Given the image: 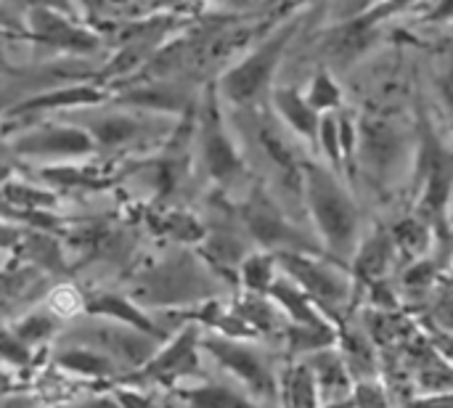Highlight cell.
<instances>
[{
    "label": "cell",
    "mask_w": 453,
    "mask_h": 408,
    "mask_svg": "<svg viewBox=\"0 0 453 408\" xmlns=\"http://www.w3.org/2000/svg\"><path fill=\"white\" fill-rule=\"evenodd\" d=\"M61 343H82V345L98 348L106 356H111L122 366V372H127V369L141 372L165 345V343H159L143 332H135L130 327H122L114 321L106 324V319H96V324L90 329L77 327V329L61 335Z\"/></svg>",
    "instance_id": "cell-8"
},
{
    "label": "cell",
    "mask_w": 453,
    "mask_h": 408,
    "mask_svg": "<svg viewBox=\"0 0 453 408\" xmlns=\"http://www.w3.org/2000/svg\"><path fill=\"white\" fill-rule=\"evenodd\" d=\"M3 361L8 372H27L35 361V350L24 345L8 327L3 332Z\"/></svg>",
    "instance_id": "cell-42"
},
{
    "label": "cell",
    "mask_w": 453,
    "mask_h": 408,
    "mask_svg": "<svg viewBox=\"0 0 453 408\" xmlns=\"http://www.w3.org/2000/svg\"><path fill=\"white\" fill-rule=\"evenodd\" d=\"M284 3H292V0H284Z\"/></svg>",
    "instance_id": "cell-51"
},
{
    "label": "cell",
    "mask_w": 453,
    "mask_h": 408,
    "mask_svg": "<svg viewBox=\"0 0 453 408\" xmlns=\"http://www.w3.org/2000/svg\"><path fill=\"white\" fill-rule=\"evenodd\" d=\"M178 319H183L186 324H196L202 327L204 332L210 335H220V337H231V340H247V343H255L260 335L236 313L234 303L226 305L220 300H204V303H196L191 308H180L175 311Z\"/></svg>",
    "instance_id": "cell-16"
},
{
    "label": "cell",
    "mask_w": 453,
    "mask_h": 408,
    "mask_svg": "<svg viewBox=\"0 0 453 408\" xmlns=\"http://www.w3.org/2000/svg\"><path fill=\"white\" fill-rule=\"evenodd\" d=\"M374 40V16L364 13L358 19H353L350 24H345L342 29H337L329 40V53L342 61L350 64L356 61Z\"/></svg>",
    "instance_id": "cell-30"
},
{
    "label": "cell",
    "mask_w": 453,
    "mask_h": 408,
    "mask_svg": "<svg viewBox=\"0 0 453 408\" xmlns=\"http://www.w3.org/2000/svg\"><path fill=\"white\" fill-rule=\"evenodd\" d=\"M449 226H453V207H451V215H449Z\"/></svg>",
    "instance_id": "cell-50"
},
{
    "label": "cell",
    "mask_w": 453,
    "mask_h": 408,
    "mask_svg": "<svg viewBox=\"0 0 453 408\" xmlns=\"http://www.w3.org/2000/svg\"><path fill=\"white\" fill-rule=\"evenodd\" d=\"M446 268H451V273H453V252H451V258H449V266Z\"/></svg>",
    "instance_id": "cell-49"
},
{
    "label": "cell",
    "mask_w": 453,
    "mask_h": 408,
    "mask_svg": "<svg viewBox=\"0 0 453 408\" xmlns=\"http://www.w3.org/2000/svg\"><path fill=\"white\" fill-rule=\"evenodd\" d=\"M50 364L64 377H77L85 382H119L122 366L98 348L82 343H64L50 356Z\"/></svg>",
    "instance_id": "cell-13"
},
{
    "label": "cell",
    "mask_w": 453,
    "mask_h": 408,
    "mask_svg": "<svg viewBox=\"0 0 453 408\" xmlns=\"http://www.w3.org/2000/svg\"><path fill=\"white\" fill-rule=\"evenodd\" d=\"M279 276H281L279 258H276V252H265V250L250 252L236 273L242 289L247 295H257V297H271V289Z\"/></svg>",
    "instance_id": "cell-28"
},
{
    "label": "cell",
    "mask_w": 453,
    "mask_h": 408,
    "mask_svg": "<svg viewBox=\"0 0 453 408\" xmlns=\"http://www.w3.org/2000/svg\"><path fill=\"white\" fill-rule=\"evenodd\" d=\"M388 3H390V8H398V5H403L406 0H388Z\"/></svg>",
    "instance_id": "cell-48"
},
{
    "label": "cell",
    "mask_w": 453,
    "mask_h": 408,
    "mask_svg": "<svg viewBox=\"0 0 453 408\" xmlns=\"http://www.w3.org/2000/svg\"><path fill=\"white\" fill-rule=\"evenodd\" d=\"M3 199L8 210H48L56 212L58 207V194L42 186H32L24 181H11L5 178L3 183Z\"/></svg>",
    "instance_id": "cell-35"
},
{
    "label": "cell",
    "mask_w": 453,
    "mask_h": 408,
    "mask_svg": "<svg viewBox=\"0 0 453 408\" xmlns=\"http://www.w3.org/2000/svg\"><path fill=\"white\" fill-rule=\"evenodd\" d=\"M443 279V266L430 255L425 260H417L406 268H401V297L403 303H414V300H427L435 295L438 284Z\"/></svg>",
    "instance_id": "cell-31"
},
{
    "label": "cell",
    "mask_w": 453,
    "mask_h": 408,
    "mask_svg": "<svg viewBox=\"0 0 453 408\" xmlns=\"http://www.w3.org/2000/svg\"><path fill=\"white\" fill-rule=\"evenodd\" d=\"M8 329L24 345L37 350V348H48V343L61 335V321L42 305V308H35V311L24 313L16 324H8Z\"/></svg>",
    "instance_id": "cell-33"
},
{
    "label": "cell",
    "mask_w": 453,
    "mask_h": 408,
    "mask_svg": "<svg viewBox=\"0 0 453 408\" xmlns=\"http://www.w3.org/2000/svg\"><path fill=\"white\" fill-rule=\"evenodd\" d=\"M414 189L419 191L417 215L430 220L438 231L449 228L453 191V154L441 143L427 117L419 122V159L414 170Z\"/></svg>",
    "instance_id": "cell-5"
},
{
    "label": "cell",
    "mask_w": 453,
    "mask_h": 408,
    "mask_svg": "<svg viewBox=\"0 0 453 408\" xmlns=\"http://www.w3.org/2000/svg\"><path fill=\"white\" fill-rule=\"evenodd\" d=\"M422 332H425V337L433 343V348L449 361L453 366V335H449V332H443V329H438V327H433V324H422Z\"/></svg>",
    "instance_id": "cell-43"
},
{
    "label": "cell",
    "mask_w": 453,
    "mask_h": 408,
    "mask_svg": "<svg viewBox=\"0 0 453 408\" xmlns=\"http://www.w3.org/2000/svg\"><path fill=\"white\" fill-rule=\"evenodd\" d=\"M154 228L162 234V236H170L173 242L178 244H202L207 239V228L199 223L196 215L191 212H183V210H170V212H162L159 218H154Z\"/></svg>",
    "instance_id": "cell-36"
},
{
    "label": "cell",
    "mask_w": 453,
    "mask_h": 408,
    "mask_svg": "<svg viewBox=\"0 0 453 408\" xmlns=\"http://www.w3.org/2000/svg\"><path fill=\"white\" fill-rule=\"evenodd\" d=\"M125 106H138V109H151V112H180L186 106V98L180 90L170 85H138L117 98Z\"/></svg>",
    "instance_id": "cell-34"
},
{
    "label": "cell",
    "mask_w": 453,
    "mask_h": 408,
    "mask_svg": "<svg viewBox=\"0 0 453 408\" xmlns=\"http://www.w3.org/2000/svg\"><path fill=\"white\" fill-rule=\"evenodd\" d=\"M319 146L334 173H345L342 159V135H340V114H324L319 127Z\"/></svg>",
    "instance_id": "cell-39"
},
{
    "label": "cell",
    "mask_w": 453,
    "mask_h": 408,
    "mask_svg": "<svg viewBox=\"0 0 453 408\" xmlns=\"http://www.w3.org/2000/svg\"><path fill=\"white\" fill-rule=\"evenodd\" d=\"M303 202L326 258L350 268V260L364 239L361 207L356 204V196L345 189V183L332 167L305 162Z\"/></svg>",
    "instance_id": "cell-1"
},
{
    "label": "cell",
    "mask_w": 453,
    "mask_h": 408,
    "mask_svg": "<svg viewBox=\"0 0 453 408\" xmlns=\"http://www.w3.org/2000/svg\"><path fill=\"white\" fill-rule=\"evenodd\" d=\"M202 327L183 324L141 372H135L133 377H122L117 385H159L173 390L188 382L207 380L202 366Z\"/></svg>",
    "instance_id": "cell-6"
},
{
    "label": "cell",
    "mask_w": 453,
    "mask_h": 408,
    "mask_svg": "<svg viewBox=\"0 0 453 408\" xmlns=\"http://www.w3.org/2000/svg\"><path fill=\"white\" fill-rule=\"evenodd\" d=\"M202 353L226 369L257 406L279 408V372L257 345L204 332Z\"/></svg>",
    "instance_id": "cell-4"
},
{
    "label": "cell",
    "mask_w": 453,
    "mask_h": 408,
    "mask_svg": "<svg viewBox=\"0 0 453 408\" xmlns=\"http://www.w3.org/2000/svg\"><path fill=\"white\" fill-rule=\"evenodd\" d=\"M281 343L287 348V353L292 356V361L297 358H308L316 356L321 350L337 348L340 343V327L337 324H326V327H295L287 324Z\"/></svg>",
    "instance_id": "cell-27"
},
{
    "label": "cell",
    "mask_w": 453,
    "mask_h": 408,
    "mask_svg": "<svg viewBox=\"0 0 453 408\" xmlns=\"http://www.w3.org/2000/svg\"><path fill=\"white\" fill-rule=\"evenodd\" d=\"M271 300L279 305V311L284 313V319L295 327H326V324H334L319 305L316 300L303 289L297 287L289 276H279L273 289H271Z\"/></svg>",
    "instance_id": "cell-19"
},
{
    "label": "cell",
    "mask_w": 453,
    "mask_h": 408,
    "mask_svg": "<svg viewBox=\"0 0 453 408\" xmlns=\"http://www.w3.org/2000/svg\"><path fill=\"white\" fill-rule=\"evenodd\" d=\"M276 258L284 276H289L297 287H303L337 327L345 324V313L353 305L356 287H358L350 268L324 255L281 252Z\"/></svg>",
    "instance_id": "cell-2"
},
{
    "label": "cell",
    "mask_w": 453,
    "mask_h": 408,
    "mask_svg": "<svg viewBox=\"0 0 453 408\" xmlns=\"http://www.w3.org/2000/svg\"><path fill=\"white\" fill-rule=\"evenodd\" d=\"M27 258V266L40 268L42 273H64V250L53 234L45 231H21L19 228V258Z\"/></svg>",
    "instance_id": "cell-26"
},
{
    "label": "cell",
    "mask_w": 453,
    "mask_h": 408,
    "mask_svg": "<svg viewBox=\"0 0 453 408\" xmlns=\"http://www.w3.org/2000/svg\"><path fill=\"white\" fill-rule=\"evenodd\" d=\"M390 231H393V239H395V247H398V255L403 263L401 268L430 258L438 244V228L417 212L401 218L395 226H390Z\"/></svg>",
    "instance_id": "cell-22"
},
{
    "label": "cell",
    "mask_w": 453,
    "mask_h": 408,
    "mask_svg": "<svg viewBox=\"0 0 453 408\" xmlns=\"http://www.w3.org/2000/svg\"><path fill=\"white\" fill-rule=\"evenodd\" d=\"M106 101V90L96 88V85H66V88H56L40 96H32L27 101H21L19 106L8 109L11 114H37V112H53V109H72V106H93Z\"/></svg>",
    "instance_id": "cell-25"
},
{
    "label": "cell",
    "mask_w": 453,
    "mask_h": 408,
    "mask_svg": "<svg viewBox=\"0 0 453 408\" xmlns=\"http://www.w3.org/2000/svg\"><path fill=\"white\" fill-rule=\"evenodd\" d=\"M273 106L279 112V117L284 119V125L305 138L308 143L319 146V127H321V114L308 104V98L295 90V88H276L273 90Z\"/></svg>",
    "instance_id": "cell-23"
},
{
    "label": "cell",
    "mask_w": 453,
    "mask_h": 408,
    "mask_svg": "<svg viewBox=\"0 0 453 408\" xmlns=\"http://www.w3.org/2000/svg\"><path fill=\"white\" fill-rule=\"evenodd\" d=\"M308 104L324 117V114H337V109L342 106V88L340 82L334 80L332 72L326 69H319L308 85V93H305Z\"/></svg>",
    "instance_id": "cell-38"
},
{
    "label": "cell",
    "mask_w": 453,
    "mask_h": 408,
    "mask_svg": "<svg viewBox=\"0 0 453 408\" xmlns=\"http://www.w3.org/2000/svg\"><path fill=\"white\" fill-rule=\"evenodd\" d=\"M239 220L247 236L265 252H305V255H324L319 239L305 234L271 196L265 186H252L244 202L239 204Z\"/></svg>",
    "instance_id": "cell-3"
},
{
    "label": "cell",
    "mask_w": 453,
    "mask_h": 408,
    "mask_svg": "<svg viewBox=\"0 0 453 408\" xmlns=\"http://www.w3.org/2000/svg\"><path fill=\"white\" fill-rule=\"evenodd\" d=\"M42 305L58 319V321H74L88 311V295H82L74 284H56L45 292Z\"/></svg>",
    "instance_id": "cell-37"
},
{
    "label": "cell",
    "mask_w": 453,
    "mask_h": 408,
    "mask_svg": "<svg viewBox=\"0 0 453 408\" xmlns=\"http://www.w3.org/2000/svg\"><path fill=\"white\" fill-rule=\"evenodd\" d=\"M199 151H202V162H204L210 178L220 189H231L234 183H239L244 178L247 165H244L239 149L234 146V138L226 130L215 93H210L204 98L202 112H199Z\"/></svg>",
    "instance_id": "cell-9"
},
{
    "label": "cell",
    "mask_w": 453,
    "mask_h": 408,
    "mask_svg": "<svg viewBox=\"0 0 453 408\" xmlns=\"http://www.w3.org/2000/svg\"><path fill=\"white\" fill-rule=\"evenodd\" d=\"M29 21H32V35L50 48L69 50V53H93L98 48L96 35L74 27L69 19H64L50 8H35L29 13Z\"/></svg>",
    "instance_id": "cell-15"
},
{
    "label": "cell",
    "mask_w": 453,
    "mask_h": 408,
    "mask_svg": "<svg viewBox=\"0 0 453 408\" xmlns=\"http://www.w3.org/2000/svg\"><path fill=\"white\" fill-rule=\"evenodd\" d=\"M85 316H93V319H106V321H114V324H122V327H130L135 332H143L159 343H167L170 340V332L162 329L133 297L127 295H119V292H96V295H88V311Z\"/></svg>",
    "instance_id": "cell-14"
},
{
    "label": "cell",
    "mask_w": 453,
    "mask_h": 408,
    "mask_svg": "<svg viewBox=\"0 0 453 408\" xmlns=\"http://www.w3.org/2000/svg\"><path fill=\"white\" fill-rule=\"evenodd\" d=\"M427 324L453 335V281H443L430 297Z\"/></svg>",
    "instance_id": "cell-40"
},
{
    "label": "cell",
    "mask_w": 453,
    "mask_h": 408,
    "mask_svg": "<svg viewBox=\"0 0 453 408\" xmlns=\"http://www.w3.org/2000/svg\"><path fill=\"white\" fill-rule=\"evenodd\" d=\"M401 263L393 231L388 226H374L372 231L364 234L353 260H350V273L356 284H377L390 276V271Z\"/></svg>",
    "instance_id": "cell-12"
},
{
    "label": "cell",
    "mask_w": 453,
    "mask_h": 408,
    "mask_svg": "<svg viewBox=\"0 0 453 408\" xmlns=\"http://www.w3.org/2000/svg\"><path fill=\"white\" fill-rule=\"evenodd\" d=\"M82 127L93 135L96 146L106 149V151L125 149V146H130V143H135V141H141L146 135V125L138 117L119 114V112L90 117Z\"/></svg>",
    "instance_id": "cell-24"
},
{
    "label": "cell",
    "mask_w": 453,
    "mask_h": 408,
    "mask_svg": "<svg viewBox=\"0 0 453 408\" xmlns=\"http://www.w3.org/2000/svg\"><path fill=\"white\" fill-rule=\"evenodd\" d=\"M279 408H324L319 380L308 361H289L279 372Z\"/></svg>",
    "instance_id": "cell-21"
},
{
    "label": "cell",
    "mask_w": 453,
    "mask_h": 408,
    "mask_svg": "<svg viewBox=\"0 0 453 408\" xmlns=\"http://www.w3.org/2000/svg\"><path fill=\"white\" fill-rule=\"evenodd\" d=\"M234 308L260 337H273V335L281 337L287 324H289L271 297H257V295H247L244 292L242 297L234 300Z\"/></svg>",
    "instance_id": "cell-29"
},
{
    "label": "cell",
    "mask_w": 453,
    "mask_h": 408,
    "mask_svg": "<svg viewBox=\"0 0 453 408\" xmlns=\"http://www.w3.org/2000/svg\"><path fill=\"white\" fill-rule=\"evenodd\" d=\"M324 408H353V404L348 401V404H334V406H324Z\"/></svg>",
    "instance_id": "cell-47"
},
{
    "label": "cell",
    "mask_w": 453,
    "mask_h": 408,
    "mask_svg": "<svg viewBox=\"0 0 453 408\" xmlns=\"http://www.w3.org/2000/svg\"><path fill=\"white\" fill-rule=\"evenodd\" d=\"M96 149L98 146L85 127L61 125V122H48L42 127H32L11 138V151L27 159H50V162L82 159L90 157Z\"/></svg>",
    "instance_id": "cell-10"
},
{
    "label": "cell",
    "mask_w": 453,
    "mask_h": 408,
    "mask_svg": "<svg viewBox=\"0 0 453 408\" xmlns=\"http://www.w3.org/2000/svg\"><path fill=\"white\" fill-rule=\"evenodd\" d=\"M40 181L50 183L53 189H106L111 183V178L106 173H101L93 165H48L40 173Z\"/></svg>",
    "instance_id": "cell-32"
},
{
    "label": "cell",
    "mask_w": 453,
    "mask_h": 408,
    "mask_svg": "<svg viewBox=\"0 0 453 408\" xmlns=\"http://www.w3.org/2000/svg\"><path fill=\"white\" fill-rule=\"evenodd\" d=\"M337 350L342 353L350 374L356 382H366V380H382L385 374V358L382 350L372 343V337L364 332V327H350L348 321L340 324V343Z\"/></svg>",
    "instance_id": "cell-17"
},
{
    "label": "cell",
    "mask_w": 453,
    "mask_h": 408,
    "mask_svg": "<svg viewBox=\"0 0 453 408\" xmlns=\"http://www.w3.org/2000/svg\"><path fill=\"white\" fill-rule=\"evenodd\" d=\"M292 35H295V24L281 27L279 32L265 37L244 61L231 66L218 82L220 96L234 106H255V104H260L263 96L271 90L273 72L279 69Z\"/></svg>",
    "instance_id": "cell-7"
},
{
    "label": "cell",
    "mask_w": 453,
    "mask_h": 408,
    "mask_svg": "<svg viewBox=\"0 0 453 408\" xmlns=\"http://www.w3.org/2000/svg\"><path fill=\"white\" fill-rule=\"evenodd\" d=\"M406 159V135L403 130L385 119V117H364L361 119V146H358V162L364 165L366 175L374 183H388Z\"/></svg>",
    "instance_id": "cell-11"
},
{
    "label": "cell",
    "mask_w": 453,
    "mask_h": 408,
    "mask_svg": "<svg viewBox=\"0 0 453 408\" xmlns=\"http://www.w3.org/2000/svg\"><path fill=\"white\" fill-rule=\"evenodd\" d=\"M438 93H441L443 104L453 112V58L443 66V72L438 77Z\"/></svg>",
    "instance_id": "cell-44"
},
{
    "label": "cell",
    "mask_w": 453,
    "mask_h": 408,
    "mask_svg": "<svg viewBox=\"0 0 453 408\" xmlns=\"http://www.w3.org/2000/svg\"><path fill=\"white\" fill-rule=\"evenodd\" d=\"M303 361H308V366L313 369V374L319 380L324 406L348 404L353 398L356 380H353V374H350V369H348V364H345V358H342V353L337 348L321 350V353L308 356Z\"/></svg>",
    "instance_id": "cell-18"
},
{
    "label": "cell",
    "mask_w": 453,
    "mask_h": 408,
    "mask_svg": "<svg viewBox=\"0 0 453 408\" xmlns=\"http://www.w3.org/2000/svg\"><path fill=\"white\" fill-rule=\"evenodd\" d=\"M170 393L180 408H263L247 393H239L231 385L212 382V380L188 382V385L173 388Z\"/></svg>",
    "instance_id": "cell-20"
},
{
    "label": "cell",
    "mask_w": 453,
    "mask_h": 408,
    "mask_svg": "<svg viewBox=\"0 0 453 408\" xmlns=\"http://www.w3.org/2000/svg\"><path fill=\"white\" fill-rule=\"evenodd\" d=\"M58 408H122V404L117 401V396H93V398H85V401H74V404H64Z\"/></svg>",
    "instance_id": "cell-45"
},
{
    "label": "cell",
    "mask_w": 453,
    "mask_h": 408,
    "mask_svg": "<svg viewBox=\"0 0 453 408\" xmlns=\"http://www.w3.org/2000/svg\"><path fill=\"white\" fill-rule=\"evenodd\" d=\"M453 19V0H438V5L430 13V21H446Z\"/></svg>",
    "instance_id": "cell-46"
},
{
    "label": "cell",
    "mask_w": 453,
    "mask_h": 408,
    "mask_svg": "<svg viewBox=\"0 0 453 408\" xmlns=\"http://www.w3.org/2000/svg\"><path fill=\"white\" fill-rule=\"evenodd\" d=\"M350 404H353V408H395L393 396H390V388L382 380L356 382Z\"/></svg>",
    "instance_id": "cell-41"
}]
</instances>
